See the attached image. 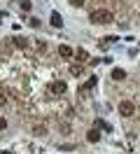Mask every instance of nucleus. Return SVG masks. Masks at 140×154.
<instances>
[{
	"instance_id": "15",
	"label": "nucleus",
	"mask_w": 140,
	"mask_h": 154,
	"mask_svg": "<svg viewBox=\"0 0 140 154\" xmlns=\"http://www.w3.org/2000/svg\"><path fill=\"white\" fill-rule=\"evenodd\" d=\"M77 56H79V61H84V58H86V51H84V49H79V51H77Z\"/></svg>"
},
{
	"instance_id": "2",
	"label": "nucleus",
	"mask_w": 140,
	"mask_h": 154,
	"mask_svg": "<svg viewBox=\"0 0 140 154\" xmlns=\"http://www.w3.org/2000/svg\"><path fill=\"white\" fill-rule=\"evenodd\" d=\"M119 115L121 117H133L135 115V105H133L131 100H121L119 103Z\"/></svg>"
},
{
	"instance_id": "14",
	"label": "nucleus",
	"mask_w": 140,
	"mask_h": 154,
	"mask_svg": "<svg viewBox=\"0 0 140 154\" xmlns=\"http://www.w3.org/2000/svg\"><path fill=\"white\" fill-rule=\"evenodd\" d=\"M70 5H73V7H82L84 0H70Z\"/></svg>"
},
{
	"instance_id": "12",
	"label": "nucleus",
	"mask_w": 140,
	"mask_h": 154,
	"mask_svg": "<svg viewBox=\"0 0 140 154\" xmlns=\"http://www.w3.org/2000/svg\"><path fill=\"white\" fill-rule=\"evenodd\" d=\"M33 133H35V135H45V126H35Z\"/></svg>"
},
{
	"instance_id": "7",
	"label": "nucleus",
	"mask_w": 140,
	"mask_h": 154,
	"mask_svg": "<svg viewBox=\"0 0 140 154\" xmlns=\"http://www.w3.org/2000/svg\"><path fill=\"white\" fill-rule=\"evenodd\" d=\"M112 77H114V79L119 82V79H126V72H124L121 68H114V70H112Z\"/></svg>"
},
{
	"instance_id": "13",
	"label": "nucleus",
	"mask_w": 140,
	"mask_h": 154,
	"mask_svg": "<svg viewBox=\"0 0 140 154\" xmlns=\"http://www.w3.org/2000/svg\"><path fill=\"white\" fill-rule=\"evenodd\" d=\"M5 128H7V119H5V117H0V131H5Z\"/></svg>"
},
{
	"instance_id": "11",
	"label": "nucleus",
	"mask_w": 140,
	"mask_h": 154,
	"mask_svg": "<svg viewBox=\"0 0 140 154\" xmlns=\"http://www.w3.org/2000/svg\"><path fill=\"white\" fill-rule=\"evenodd\" d=\"M14 42H17V47H28V40L26 38H14Z\"/></svg>"
},
{
	"instance_id": "1",
	"label": "nucleus",
	"mask_w": 140,
	"mask_h": 154,
	"mask_svg": "<svg viewBox=\"0 0 140 154\" xmlns=\"http://www.w3.org/2000/svg\"><path fill=\"white\" fill-rule=\"evenodd\" d=\"M91 23H112L114 21V14H112L110 10H96V12H91Z\"/></svg>"
},
{
	"instance_id": "9",
	"label": "nucleus",
	"mask_w": 140,
	"mask_h": 154,
	"mask_svg": "<svg viewBox=\"0 0 140 154\" xmlns=\"http://www.w3.org/2000/svg\"><path fill=\"white\" fill-rule=\"evenodd\" d=\"M96 87V77H91V79H86V84L82 87V91H89V89H93Z\"/></svg>"
},
{
	"instance_id": "4",
	"label": "nucleus",
	"mask_w": 140,
	"mask_h": 154,
	"mask_svg": "<svg viewBox=\"0 0 140 154\" xmlns=\"http://www.w3.org/2000/svg\"><path fill=\"white\" fill-rule=\"evenodd\" d=\"M86 140H89V143H98V140H101V133H98L96 128H91V131L86 133Z\"/></svg>"
},
{
	"instance_id": "3",
	"label": "nucleus",
	"mask_w": 140,
	"mask_h": 154,
	"mask_svg": "<svg viewBox=\"0 0 140 154\" xmlns=\"http://www.w3.org/2000/svg\"><path fill=\"white\" fill-rule=\"evenodd\" d=\"M65 82H51V84H49V91H51V94H65Z\"/></svg>"
},
{
	"instance_id": "5",
	"label": "nucleus",
	"mask_w": 140,
	"mask_h": 154,
	"mask_svg": "<svg viewBox=\"0 0 140 154\" xmlns=\"http://www.w3.org/2000/svg\"><path fill=\"white\" fill-rule=\"evenodd\" d=\"M58 54L65 56V58H70V56H73V49L68 47V45H61V47H58Z\"/></svg>"
},
{
	"instance_id": "10",
	"label": "nucleus",
	"mask_w": 140,
	"mask_h": 154,
	"mask_svg": "<svg viewBox=\"0 0 140 154\" xmlns=\"http://www.w3.org/2000/svg\"><path fill=\"white\" fill-rule=\"evenodd\" d=\"M19 5H21V10H23V12H30V7H33L30 0H19Z\"/></svg>"
},
{
	"instance_id": "8",
	"label": "nucleus",
	"mask_w": 140,
	"mask_h": 154,
	"mask_svg": "<svg viewBox=\"0 0 140 154\" xmlns=\"http://www.w3.org/2000/svg\"><path fill=\"white\" fill-rule=\"evenodd\" d=\"M70 75H82V63H73L70 66Z\"/></svg>"
},
{
	"instance_id": "6",
	"label": "nucleus",
	"mask_w": 140,
	"mask_h": 154,
	"mask_svg": "<svg viewBox=\"0 0 140 154\" xmlns=\"http://www.w3.org/2000/svg\"><path fill=\"white\" fill-rule=\"evenodd\" d=\"M61 23H63V19H61V14H58V12H51V26H56V28H58Z\"/></svg>"
},
{
	"instance_id": "16",
	"label": "nucleus",
	"mask_w": 140,
	"mask_h": 154,
	"mask_svg": "<svg viewBox=\"0 0 140 154\" xmlns=\"http://www.w3.org/2000/svg\"><path fill=\"white\" fill-rule=\"evenodd\" d=\"M0 154H7V152H0Z\"/></svg>"
}]
</instances>
